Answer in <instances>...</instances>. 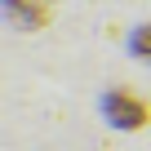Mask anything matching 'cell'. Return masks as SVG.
<instances>
[{"label":"cell","instance_id":"obj_1","mask_svg":"<svg viewBox=\"0 0 151 151\" xmlns=\"http://www.w3.org/2000/svg\"><path fill=\"white\" fill-rule=\"evenodd\" d=\"M138 49H151V31H147V36H138Z\"/></svg>","mask_w":151,"mask_h":151}]
</instances>
